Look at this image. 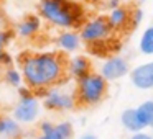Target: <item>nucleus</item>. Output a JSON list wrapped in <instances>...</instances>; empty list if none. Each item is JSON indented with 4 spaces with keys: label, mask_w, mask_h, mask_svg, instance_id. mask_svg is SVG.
I'll return each mask as SVG.
<instances>
[{
    "label": "nucleus",
    "mask_w": 153,
    "mask_h": 139,
    "mask_svg": "<svg viewBox=\"0 0 153 139\" xmlns=\"http://www.w3.org/2000/svg\"><path fill=\"white\" fill-rule=\"evenodd\" d=\"M107 95V80L100 74H87L77 80L76 100L84 106H92L100 103Z\"/></svg>",
    "instance_id": "7ed1b4c3"
},
{
    "label": "nucleus",
    "mask_w": 153,
    "mask_h": 139,
    "mask_svg": "<svg viewBox=\"0 0 153 139\" xmlns=\"http://www.w3.org/2000/svg\"><path fill=\"white\" fill-rule=\"evenodd\" d=\"M73 138V124L69 121L50 123L43 121L40 124V134L35 139H71Z\"/></svg>",
    "instance_id": "6e6552de"
},
{
    "label": "nucleus",
    "mask_w": 153,
    "mask_h": 139,
    "mask_svg": "<svg viewBox=\"0 0 153 139\" xmlns=\"http://www.w3.org/2000/svg\"><path fill=\"white\" fill-rule=\"evenodd\" d=\"M40 15L48 23L71 31L84 25V10L74 0H41Z\"/></svg>",
    "instance_id": "f03ea898"
},
{
    "label": "nucleus",
    "mask_w": 153,
    "mask_h": 139,
    "mask_svg": "<svg viewBox=\"0 0 153 139\" xmlns=\"http://www.w3.org/2000/svg\"><path fill=\"white\" fill-rule=\"evenodd\" d=\"M79 139H97V136H94V134H91V132H87V134H82Z\"/></svg>",
    "instance_id": "5701e85b"
},
{
    "label": "nucleus",
    "mask_w": 153,
    "mask_h": 139,
    "mask_svg": "<svg viewBox=\"0 0 153 139\" xmlns=\"http://www.w3.org/2000/svg\"><path fill=\"white\" fill-rule=\"evenodd\" d=\"M130 139H153V136L145 132V131H142V132H137V134H132Z\"/></svg>",
    "instance_id": "4be33fe9"
},
{
    "label": "nucleus",
    "mask_w": 153,
    "mask_h": 139,
    "mask_svg": "<svg viewBox=\"0 0 153 139\" xmlns=\"http://www.w3.org/2000/svg\"><path fill=\"white\" fill-rule=\"evenodd\" d=\"M10 38H12V33L7 30H0V56L5 53V48L7 44L10 43Z\"/></svg>",
    "instance_id": "6ab92c4d"
},
{
    "label": "nucleus",
    "mask_w": 153,
    "mask_h": 139,
    "mask_svg": "<svg viewBox=\"0 0 153 139\" xmlns=\"http://www.w3.org/2000/svg\"><path fill=\"white\" fill-rule=\"evenodd\" d=\"M112 33L114 30L110 28L107 18L96 17L84 21V25L81 26L79 36H81V41L92 46V44H99V43H107V40L112 36Z\"/></svg>",
    "instance_id": "39448f33"
},
{
    "label": "nucleus",
    "mask_w": 153,
    "mask_h": 139,
    "mask_svg": "<svg viewBox=\"0 0 153 139\" xmlns=\"http://www.w3.org/2000/svg\"><path fill=\"white\" fill-rule=\"evenodd\" d=\"M22 124L13 116H0V139H20Z\"/></svg>",
    "instance_id": "ddd939ff"
},
{
    "label": "nucleus",
    "mask_w": 153,
    "mask_h": 139,
    "mask_svg": "<svg viewBox=\"0 0 153 139\" xmlns=\"http://www.w3.org/2000/svg\"><path fill=\"white\" fill-rule=\"evenodd\" d=\"M68 61L58 53L25 54L20 57L23 82L30 90L46 92L63 80L66 75Z\"/></svg>",
    "instance_id": "f257e3e1"
},
{
    "label": "nucleus",
    "mask_w": 153,
    "mask_h": 139,
    "mask_svg": "<svg viewBox=\"0 0 153 139\" xmlns=\"http://www.w3.org/2000/svg\"><path fill=\"white\" fill-rule=\"evenodd\" d=\"M77 100L73 93L59 89H50L43 92V106L51 111H71L76 106Z\"/></svg>",
    "instance_id": "423d86ee"
},
{
    "label": "nucleus",
    "mask_w": 153,
    "mask_h": 139,
    "mask_svg": "<svg viewBox=\"0 0 153 139\" xmlns=\"http://www.w3.org/2000/svg\"><path fill=\"white\" fill-rule=\"evenodd\" d=\"M58 46L66 53H74L81 46V36L76 31H63L56 40Z\"/></svg>",
    "instance_id": "2eb2a0df"
},
{
    "label": "nucleus",
    "mask_w": 153,
    "mask_h": 139,
    "mask_svg": "<svg viewBox=\"0 0 153 139\" xmlns=\"http://www.w3.org/2000/svg\"><path fill=\"white\" fill-rule=\"evenodd\" d=\"M130 72V64L127 59L120 56H110L104 61L102 67H100V75L107 80V82H114L122 77H125Z\"/></svg>",
    "instance_id": "0eeeda50"
},
{
    "label": "nucleus",
    "mask_w": 153,
    "mask_h": 139,
    "mask_svg": "<svg viewBox=\"0 0 153 139\" xmlns=\"http://www.w3.org/2000/svg\"><path fill=\"white\" fill-rule=\"evenodd\" d=\"M41 30V20L36 15H28L17 25V34L23 38H31Z\"/></svg>",
    "instance_id": "4468645a"
},
{
    "label": "nucleus",
    "mask_w": 153,
    "mask_h": 139,
    "mask_svg": "<svg viewBox=\"0 0 153 139\" xmlns=\"http://www.w3.org/2000/svg\"><path fill=\"white\" fill-rule=\"evenodd\" d=\"M130 82L138 90L153 89V61L143 62L130 70Z\"/></svg>",
    "instance_id": "1a4fd4ad"
},
{
    "label": "nucleus",
    "mask_w": 153,
    "mask_h": 139,
    "mask_svg": "<svg viewBox=\"0 0 153 139\" xmlns=\"http://www.w3.org/2000/svg\"><path fill=\"white\" fill-rule=\"evenodd\" d=\"M138 49L145 56H153V26H148L140 36Z\"/></svg>",
    "instance_id": "f3484780"
},
{
    "label": "nucleus",
    "mask_w": 153,
    "mask_h": 139,
    "mask_svg": "<svg viewBox=\"0 0 153 139\" xmlns=\"http://www.w3.org/2000/svg\"><path fill=\"white\" fill-rule=\"evenodd\" d=\"M143 20V12L140 10V8H135V10L132 12V15H130V26L135 28L137 25H140Z\"/></svg>",
    "instance_id": "aec40b11"
},
{
    "label": "nucleus",
    "mask_w": 153,
    "mask_h": 139,
    "mask_svg": "<svg viewBox=\"0 0 153 139\" xmlns=\"http://www.w3.org/2000/svg\"><path fill=\"white\" fill-rule=\"evenodd\" d=\"M130 15L132 12L125 7H117L114 10H110L109 17H107V21H109L110 28L114 31H123L128 28L130 25Z\"/></svg>",
    "instance_id": "9d476101"
},
{
    "label": "nucleus",
    "mask_w": 153,
    "mask_h": 139,
    "mask_svg": "<svg viewBox=\"0 0 153 139\" xmlns=\"http://www.w3.org/2000/svg\"><path fill=\"white\" fill-rule=\"evenodd\" d=\"M0 64H2V66H10L12 64V56L8 53H4L2 56H0Z\"/></svg>",
    "instance_id": "412c9836"
},
{
    "label": "nucleus",
    "mask_w": 153,
    "mask_h": 139,
    "mask_svg": "<svg viewBox=\"0 0 153 139\" xmlns=\"http://www.w3.org/2000/svg\"><path fill=\"white\" fill-rule=\"evenodd\" d=\"M137 113H138L143 126L153 129V100H146V102L140 103L137 106Z\"/></svg>",
    "instance_id": "dca6fc26"
},
{
    "label": "nucleus",
    "mask_w": 153,
    "mask_h": 139,
    "mask_svg": "<svg viewBox=\"0 0 153 139\" xmlns=\"http://www.w3.org/2000/svg\"><path fill=\"white\" fill-rule=\"evenodd\" d=\"M40 113L41 102L33 93V90H30L28 87H23V89L18 90V102L13 106L12 116L20 124H31L40 118Z\"/></svg>",
    "instance_id": "20e7f679"
},
{
    "label": "nucleus",
    "mask_w": 153,
    "mask_h": 139,
    "mask_svg": "<svg viewBox=\"0 0 153 139\" xmlns=\"http://www.w3.org/2000/svg\"><path fill=\"white\" fill-rule=\"evenodd\" d=\"M66 72L69 74L71 77H74L76 80L86 77L87 74H91V62H89V59L84 57V56H74L73 59L68 61Z\"/></svg>",
    "instance_id": "f8f14e48"
},
{
    "label": "nucleus",
    "mask_w": 153,
    "mask_h": 139,
    "mask_svg": "<svg viewBox=\"0 0 153 139\" xmlns=\"http://www.w3.org/2000/svg\"><path fill=\"white\" fill-rule=\"evenodd\" d=\"M5 82L12 87H20L23 82V75H22L20 70L13 69V67H8L7 72H5Z\"/></svg>",
    "instance_id": "a211bd4d"
},
{
    "label": "nucleus",
    "mask_w": 153,
    "mask_h": 139,
    "mask_svg": "<svg viewBox=\"0 0 153 139\" xmlns=\"http://www.w3.org/2000/svg\"><path fill=\"white\" fill-rule=\"evenodd\" d=\"M120 123H122L123 129H127L132 134H137V132L145 131V126H143L142 119H140L138 113H137V108H127L122 111L120 115Z\"/></svg>",
    "instance_id": "9b49d317"
}]
</instances>
